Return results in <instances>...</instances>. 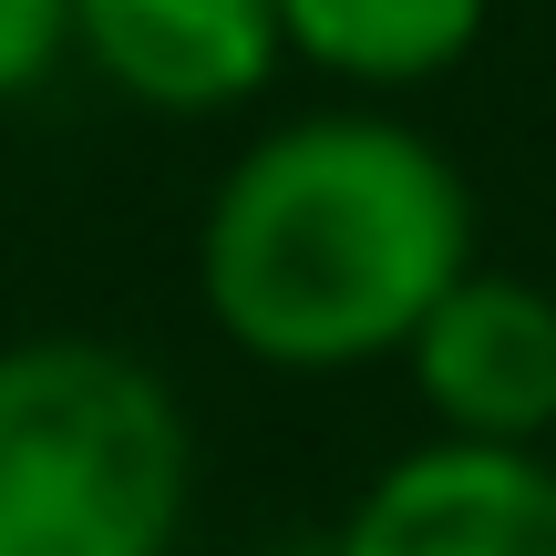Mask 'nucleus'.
Segmentation results:
<instances>
[{"instance_id":"nucleus-1","label":"nucleus","mask_w":556,"mask_h":556,"mask_svg":"<svg viewBox=\"0 0 556 556\" xmlns=\"http://www.w3.org/2000/svg\"><path fill=\"white\" fill-rule=\"evenodd\" d=\"M475 268L454 155L392 114H299L217 176L197 299L268 371H361L433 319Z\"/></svg>"},{"instance_id":"nucleus-2","label":"nucleus","mask_w":556,"mask_h":556,"mask_svg":"<svg viewBox=\"0 0 556 556\" xmlns=\"http://www.w3.org/2000/svg\"><path fill=\"white\" fill-rule=\"evenodd\" d=\"M197 433L155 361L41 330L0 351V556H176Z\"/></svg>"},{"instance_id":"nucleus-3","label":"nucleus","mask_w":556,"mask_h":556,"mask_svg":"<svg viewBox=\"0 0 556 556\" xmlns=\"http://www.w3.org/2000/svg\"><path fill=\"white\" fill-rule=\"evenodd\" d=\"M413 392L443 443H505V454H546L556 433V289L516 268H464L433 299L413 340Z\"/></svg>"},{"instance_id":"nucleus-4","label":"nucleus","mask_w":556,"mask_h":556,"mask_svg":"<svg viewBox=\"0 0 556 556\" xmlns=\"http://www.w3.org/2000/svg\"><path fill=\"white\" fill-rule=\"evenodd\" d=\"M330 556H556V464L433 433L351 495Z\"/></svg>"},{"instance_id":"nucleus-5","label":"nucleus","mask_w":556,"mask_h":556,"mask_svg":"<svg viewBox=\"0 0 556 556\" xmlns=\"http://www.w3.org/2000/svg\"><path fill=\"white\" fill-rule=\"evenodd\" d=\"M73 52L155 114H227L278 73L268 0H73Z\"/></svg>"},{"instance_id":"nucleus-6","label":"nucleus","mask_w":556,"mask_h":556,"mask_svg":"<svg viewBox=\"0 0 556 556\" xmlns=\"http://www.w3.org/2000/svg\"><path fill=\"white\" fill-rule=\"evenodd\" d=\"M268 11H278V52L340 83H371V93H402V83L454 73L484 41L495 0H268Z\"/></svg>"},{"instance_id":"nucleus-7","label":"nucleus","mask_w":556,"mask_h":556,"mask_svg":"<svg viewBox=\"0 0 556 556\" xmlns=\"http://www.w3.org/2000/svg\"><path fill=\"white\" fill-rule=\"evenodd\" d=\"M73 52V0H0V103Z\"/></svg>"}]
</instances>
